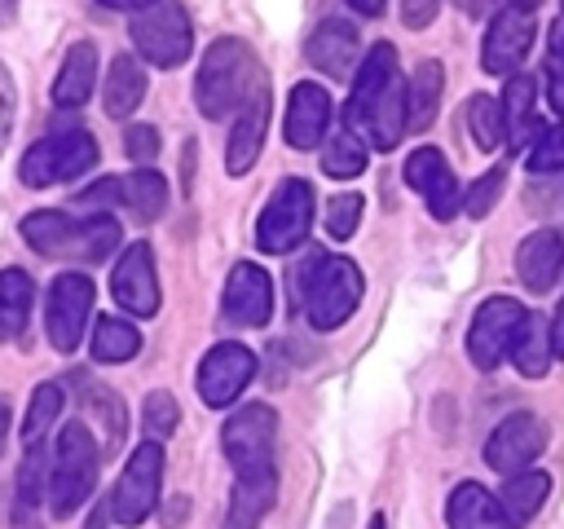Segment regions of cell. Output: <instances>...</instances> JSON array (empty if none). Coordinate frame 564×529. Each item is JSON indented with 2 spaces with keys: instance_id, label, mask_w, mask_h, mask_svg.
<instances>
[{
  "instance_id": "obj_1",
  "label": "cell",
  "mask_w": 564,
  "mask_h": 529,
  "mask_svg": "<svg viewBox=\"0 0 564 529\" xmlns=\"http://www.w3.org/2000/svg\"><path fill=\"white\" fill-rule=\"evenodd\" d=\"M344 119H348L344 128H352L375 150H392L401 141V132H405V84H401L392 44H375L366 53V62H357L352 97H348Z\"/></svg>"
},
{
  "instance_id": "obj_2",
  "label": "cell",
  "mask_w": 564,
  "mask_h": 529,
  "mask_svg": "<svg viewBox=\"0 0 564 529\" xmlns=\"http://www.w3.org/2000/svg\"><path fill=\"white\" fill-rule=\"evenodd\" d=\"M260 84H264V71H260L256 53L242 40L225 35L203 53V66H198V79H194V97H198V110L207 119H225V115L242 110Z\"/></svg>"
},
{
  "instance_id": "obj_3",
  "label": "cell",
  "mask_w": 564,
  "mask_h": 529,
  "mask_svg": "<svg viewBox=\"0 0 564 529\" xmlns=\"http://www.w3.org/2000/svg\"><path fill=\"white\" fill-rule=\"evenodd\" d=\"M26 247H35L48 260H79L97 264L119 247V225L106 212L93 216H66V212H35L22 220Z\"/></svg>"
},
{
  "instance_id": "obj_4",
  "label": "cell",
  "mask_w": 564,
  "mask_h": 529,
  "mask_svg": "<svg viewBox=\"0 0 564 529\" xmlns=\"http://www.w3.org/2000/svg\"><path fill=\"white\" fill-rule=\"evenodd\" d=\"M97 463H101V450H97L88 423L70 419L57 432V445H53V458H48V507H53V516H70V511L84 507V498L97 485Z\"/></svg>"
},
{
  "instance_id": "obj_5",
  "label": "cell",
  "mask_w": 564,
  "mask_h": 529,
  "mask_svg": "<svg viewBox=\"0 0 564 529\" xmlns=\"http://www.w3.org/2000/svg\"><path fill=\"white\" fill-rule=\"evenodd\" d=\"M304 313L317 331H335L361 304V269L348 256H313L304 269Z\"/></svg>"
},
{
  "instance_id": "obj_6",
  "label": "cell",
  "mask_w": 564,
  "mask_h": 529,
  "mask_svg": "<svg viewBox=\"0 0 564 529\" xmlns=\"http://www.w3.org/2000/svg\"><path fill=\"white\" fill-rule=\"evenodd\" d=\"M88 168H97V141H93L84 128H66V132H48L44 141H35V145L22 154L18 176H22V185L44 190V185L84 176Z\"/></svg>"
},
{
  "instance_id": "obj_7",
  "label": "cell",
  "mask_w": 564,
  "mask_h": 529,
  "mask_svg": "<svg viewBox=\"0 0 564 529\" xmlns=\"http://www.w3.org/2000/svg\"><path fill=\"white\" fill-rule=\"evenodd\" d=\"M308 229H313V185L291 176L264 203V212L256 220V247L269 256H286L308 238Z\"/></svg>"
},
{
  "instance_id": "obj_8",
  "label": "cell",
  "mask_w": 564,
  "mask_h": 529,
  "mask_svg": "<svg viewBox=\"0 0 564 529\" xmlns=\"http://www.w3.org/2000/svg\"><path fill=\"white\" fill-rule=\"evenodd\" d=\"M128 35H132L137 53L154 66H181L194 48L189 13L176 0H154V4L137 9L132 22H128Z\"/></svg>"
},
{
  "instance_id": "obj_9",
  "label": "cell",
  "mask_w": 564,
  "mask_h": 529,
  "mask_svg": "<svg viewBox=\"0 0 564 529\" xmlns=\"http://www.w3.org/2000/svg\"><path fill=\"white\" fill-rule=\"evenodd\" d=\"M159 485H163V445L159 441H141L123 472H119V485L110 494V520L119 525H141L154 507H159Z\"/></svg>"
},
{
  "instance_id": "obj_10",
  "label": "cell",
  "mask_w": 564,
  "mask_h": 529,
  "mask_svg": "<svg viewBox=\"0 0 564 529\" xmlns=\"http://www.w3.org/2000/svg\"><path fill=\"white\" fill-rule=\"evenodd\" d=\"M273 445H278V414L264 401H251V406L234 410L220 428V450L238 472L273 467Z\"/></svg>"
},
{
  "instance_id": "obj_11",
  "label": "cell",
  "mask_w": 564,
  "mask_h": 529,
  "mask_svg": "<svg viewBox=\"0 0 564 529\" xmlns=\"http://www.w3.org/2000/svg\"><path fill=\"white\" fill-rule=\"evenodd\" d=\"M520 322H524V304H520V300H511V295H489V300L476 309L471 326H467V357H471L480 370H494V366L511 353V339H516Z\"/></svg>"
},
{
  "instance_id": "obj_12",
  "label": "cell",
  "mask_w": 564,
  "mask_h": 529,
  "mask_svg": "<svg viewBox=\"0 0 564 529\" xmlns=\"http://www.w3.org/2000/svg\"><path fill=\"white\" fill-rule=\"evenodd\" d=\"M88 313H93V278L88 273H62L53 282V291H48V313H44L48 344L57 353L79 348L84 326H88Z\"/></svg>"
},
{
  "instance_id": "obj_13",
  "label": "cell",
  "mask_w": 564,
  "mask_h": 529,
  "mask_svg": "<svg viewBox=\"0 0 564 529\" xmlns=\"http://www.w3.org/2000/svg\"><path fill=\"white\" fill-rule=\"evenodd\" d=\"M256 379V353L247 344H216L203 361H198V397L212 410L234 406L247 384Z\"/></svg>"
},
{
  "instance_id": "obj_14",
  "label": "cell",
  "mask_w": 564,
  "mask_h": 529,
  "mask_svg": "<svg viewBox=\"0 0 564 529\" xmlns=\"http://www.w3.org/2000/svg\"><path fill=\"white\" fill-rule=\"evenodd\" d=\"M542 450H546V423H542L533 410H516V414H507V419L489 432V441H485V463H489L494 472H502V476H516V472H524Z\"/></svg>"
},
{
  "instance_id": "obj_15",
  "label": "cell",
  "mask_w": 564,
  "mask_h": 529,
  "mask_svg": "<svg viewBox=\"0 0 564 529\" xmlns=\"http://www.w3.org/2000/svg\"><path fill=\"white\" fill-rule=\"evenodd\" d=\"M533 35H538V26H533V13H524V9H502L494 22H489V31H485V44H480V66L489 71V75H516V66L529 57V48H533Z\"/></svg>"
},
{
  "instance_id": "obj_16",
  "label": "cell",
  "mask_w": 564,
  "mask_h": 529,
  "mask_svg": "<svg viewBox=\"0 0 564 529\" xmlns=\"http://www.w3.org/2000/svg\"><path fill=\"white\" fill-rule=\"evenodd\" d=\"M405 185H410L414 194H423V203H427V212H432L436 220H449V216L463 207L454 168L445 163V154H441L436 145H419V150L405 159Z\"/></svg>"
},
{
  "instance_id": "obj_17",
  "label": "cell",
  "mask_w": 564,
  "mask_h": 529,
  "mask_svg": "<svg viewBox=\"0 0 564 529\" xmlns=\"http://www.w3.org/2000/svg\"><path fill=\"white\" fill-rule=\"evenodd\" d=\"M110 287H115L119 309H128L132 317H154L159 313V278H154V251H150V242H132L119 256Z\"/></svg>"
},
{
  "instance_id": "obj_18",
  "label": "cell",
  "mask_w": 564,
  "mask_h": 529,
  "mask_svg": "<svg viewBox=\"0 0 564 529\" xmlns=\"http://www.w3.org/2000/svg\"><path fill=\"white\" fill-rule=\"evenodd\" d=\"M225 313L229 322L238 326H264L273 317V282L260 264L242 260L229 269V282H225Z\"/></svg>"
},
{
  "instance_id": "obj_19",
  "label": "cell",
  "mask_w": 564,
  "mask_h": 529,
  "mask_svg": "<svg viewBox=\"0 0 564 529\" xmlns=\"http://www.w3.org/2000/svg\"><path fill=\"white\" fill-rule=\"evenodd\" d=\"M330 132V93L322 84H295L291 101H286V119H282V137L295 150H313L317 141H326Z\"/></svg>"
},
{
  "instance_id": "obj_20",
  "label": "cell",
  "mask_w": 564,
  "mask_h": 529,
  "mask_svg": "<svg viewBox=\"0 0 564 529\" xmlns=\"http://www.w3.org/2000/svg\"><path fill=\"white\" fill-rule=\"evenodd\" d=\"M264 132H269V84H260V88L251 93V101L238 110V123H234V132H229L225 168H229L234 176H242V172L260 159Z\"/></svg>"
},
{
  "instance_id": "obj_21",
  "label": "cell",
  "mask_w": 564,
  "mask_h": 529,
  "mask_svg": "<svg viewBox=\"0 0 564 529\" xmlns=\"http://www.w3.org/2000/svg\"><path fill=\"white\" fill-rule=\"evenodd\" d=\"M516 273L529 291H551L564 273V238L555 229H533L520 247H516Z\"/></svg>"
},
{
  "instance_id": "obj_22",
  "label": "cell",
  "mask_w": 564,
  "mask_h": 529,
  "mask_svg": "<svg viewBox=\"0 0 564 529\" xmlns=\"http://www.w3.org/2000/svg\"><path fill=\"white\" fill-rule=\"evenodd\" d=\"M273 498H278V472L273 467L238 472L234 494H229V507H225V529H256L269 516Z\"/></svg>"
},
{
  "instance_id": "obj_23",
  "label": "cell",
  "mask_w": 564,
  "mask_h": 529,
  "mask_svg": "<svg viewBox=\"0 0 564 529\" xmlns=\"http://www.w3.org/2000/svg\"><path fill=\"white\" fill-rule=\"evenodd\" d=\"M445 520H449V529H520L507 516V507L476 481L454 485V494L445 503Z\"/></svg>"
},
{
  "instance_id": "obj_24",
  "label": "cell",
  "mask_w": 564,
  "mask_h": 529,
  "mask_svg": "<svg viewBox=\"0 0 564 529\" xmlns=\"http://www.w3.org/2000/svg\"><path fill=\"white\" fill-rule=\"evenodd\" d=\"M304 53H308V62H313V66H322L326 75L348 79V75L357 71V26H348V22L330 18V22H322V26L308 35Z\"/></svg>"
},
{
  "instance_id": "obj_25",
  "label": "cell",
  "mask_w": 564,
  "mask_h": 529,
  "mask_svg": "<svg viewBox=\"0 0 564 529\" xmlns=\"http://www.w3.org/2000/svg\"><path fill=\"white\" fill-rule=\"evenodd\" d=\"M97 88V48L88 40L70 44L66 57H62V71L53 79V101L57 106H84Z\"/></svg>"
},
{
  "instance_id": "obj_26",
  "label": "cell",
  "mask_w": 564,
  "mask_h": 529,
  "mask_svg": "<svg viewBox=\"0 0 564 529\" xmlns=\"http://www.w3.org/2000/svg\"><path fill=\"white\" fill-rule=\"evenodd\" d=\"M511 361H516V370L529 375V379H542V375L551 370L555 344H551V326H546L542 313H529V309H524V322H520V331H516V339H511Z\"/></svg>"
},
{
  "instance_id": "obj_27",
  "label": "cell",
  "mask_w": 564,
  "mask_h": 529,
  "mask_svg": "<svg viewBox=\"0 0 564 529\" xmlns=\"http://www.w3.org/2000/svg\"><path fill=\"white\" fill-rule=\"evenodd\" d=\"M533 101H538V84L529 75H507V93L498 97V106H502V132L511 145H524V137L538 132Z\"/></svg>"
},
{
  "instance_id": "obj_28",
  "label": "cell",
  "mask_w": 564,
  "mask_h": 529,
  "mask_svg": "<svg viewBox=\"0 0 564 529\" xmlns=\"http://www.w3.org/2000/svg\"><path fill=\"white\" fill-rule=\"evenodd\" d=\"M145 97V71L137 57H115L110 71H106V115L115 119H128Z\"/></svg>"
},
{
  "instance_id": "obj_29",
  "label": "cell",
  "mask_w": 564,
  "mask_h": 529,
  "mask_svg": "<svg viewBox=\"0 0 564 529\" xmlns=\"http://www.w3.org/2000/svg\"><path fill=\"white\" fill-rule=\"evenodd\" d=\"M119 203H128V212L137 220H159L167 207V181L154 168H137L128 176H119Z\"/></svg>"
},
{
  "instance_id": "obj_30",
  "label": "cell",
  "mask_w": 564,
  "mask_h": 529,
  "mask_svg": "<svg viewBox=\"0 0 564 529\" xmlns=\"http://www.w3.org/2000/svg\"><path fill=\"white\" fill-rule=\"evenodd\" d=\"M31 300L35 287L22 269H4L0 273V339H18L31 322Z\"/></svg>"
},
{
  "instance_id": "obj_31",
  "label": "cell",
  "mask_w": 564,
  "mask_h": 529,
  "mask_svg": "<svg viewBox=\"0 0 564 529\" xmlns=\"http://www.w3.org/2000/svg\"><path fill=\"white\" fill-rule=\"evenodd\" d=\"M441 66L436 62H419V71L410 75V88H405V128H427L436 119V106H441Z\"/></svg>"
},
{
  "instance_id": "obj_32",
  "label": "cell",
  "mask_w": 564,
  "mask_h": 529,
  "mask_svg": "<svg viewBox=\"0 0 564 529\" xmlns=\"http://www.w3.org/2000/svg\"><path fill=\"white\" fill-rule=\"evenodd\" d=\"M546 494H551V476H546V472L524 467V472L507 476V485H502L498 503H502V507H507V516L520 525V520H533V516H538V507L546 503Z\"/></svg>"
},
{
  "instance_id": "obj_33",
  "label": "cell",
  "mask_w": 564,
  "mask_h": 529,
  "mask_svg": "<svg viewBox=\"0 0 564 529\" xmlns=\"http://www.w3.org/2000/svg\"><path fill=\"white\" fill-rule=\"evenodd\" d=\"M137 348H141V331H137L132 322H123V317H101V322L93 326V357H97V361L115 366V361L137 357Z\"/></svg>"
},
{
  "instance_id": "obj_34",
  "label": "cell",
  "mask_w": 564,
  "mask_h": 529,
  "mask_svg": "<svg viewBox=\"0 0 564 529\" xmlns=\"http://www.w3.org/2000/svg\"><path fill=\"white\" fill-rule=\"evenodd\" d=\"M322 168L330 176H361L366 172V141L352 132V128H339V132H326V145H322Z\"/></svg>"
},
{
  "instance_id": "obj_35",
  "label": "cell",
  "mask_w": 564,
  "mask_h": 529,
  "mask_svg": "<svg viewBox=\"0 0 564 529\" xmlns=\"http://www.w3.org/2000/svg\"><path fill=\"white\" fill-rule=\"evenodd\" d=\"M467 128H471V141H476L480 150H498V145L507 141V132H502V106H498V97H489V93H476V97L467 101Z\"/></svg>"
},
{
  "instance_id": "obj_36",
  "label": "cell",
  "mask_w": 564,
  "mask_h": 529,
  "mask_svg": "<svg viewBox=\"0 0 564 529\" xmlns=\"http://www.w3.org/2000/svg\"><path fill=\"white\" fill-rule=\"evenodd\" d=\"M62 414V388L57 384H40L31 392V406H26V423H22V441L26 445H44V432L57 423Z\"/></svg>"
},
{
  "instance_id": "obj_37",
  "label": "cell",
  "mask_w": 564,
  "mask_h": 529,
  "mask_svg": "<svg viewBox=\"0 0 564 529\" xmlns=\"http://www.w3.org/2000/svg\"><path fill=\"white\" fill-rule=\"evenodd\" d=\"M529 172H564V123H546L533 132V145H529Z\"/></svg>"
},
{
  "instance_id": "obj_38",
  "label": "cell",
  "mask_w": 564,
  "mask_h": 529,
  "mask_svg": "<svg viewBox=\"0 0 564 529\" xmlns=\"http://www.w3.org/2000/svg\"><path fill=\"white\" fill-rule=\"evenodd\" d=\"M44 489H48V458H44V445H26V458H22V472H18V503H22V507H35Z\"/></svg>"
},
{
  "instance_id": "obj_39",
  "label": "cell",
  "mask_w": 564,
  "mask_h": 529,
  "mask_svg": "<svg viewBox=\"0 0 564 529\" xmlns=\"http://www.w3.org/2000/svg\"><path fill=\"white\" fill-rule=\"evenodd\" d=\"M502 185H507V172H502V168H489V172H485V176L463 194V212H467V216H476V220H480V216H489V207L498 203Z\"/></svg>"
},
{
  "instance_id": "obj_40",
  "label": "cell",
  "mask_w": 564,
  "mask_h": 529,
  "mask_svg": "<svg viewBox=\"0 0 564 529\" xmlns=\"http://www.w3.org/2000/svg\"><path fill=\"white\" fill-rule=\"evenodd\" d=\"M326 234L330 238H352V229H357V220H361V194H335L330 203H326Z\"/></svg>"
},
{
  "instance_id": "obj_41",
  "label": "cell",
  "mask_w": 564,
  "mask_h": 529,
  "mask_svg": "<svg viewBox=\"0 0 564 529\" xmlns=\"http://www.w3.org/2000/svg\"><path fill=\"white\" fill-rule=\"evenodd\" d=\"M141 419H145V428H150V436L159 441V436H167V432H176V419H181V406H176V397H172V392H150V397H145V406H141Z\"/></svg>"
},
{
  "instance_id": "obj_42",
  "label": "cell",
  "mask_w": 564,
  "mask_h": 529,
  "mask_svg": "<svg viewBox=\"0 0 564 529\" xmlns=\"http://www.w3.org/2000/svg\"><path fill=\"white\" fill-rule=\"evenodd\" d=\"M546 97L564 115V26L551 31V53H546Z\"/></svg>"
},
{
  "instance_id": "obj_43",
  "label": "cell",
  "mask_w": 564,
  "mask_h": 529,
  "mask_svg": "<svg viewBox=\"0 0 564 529\" xmlns=\"http://www.w3.org/2000/svg\"><path fill=\"white\" fill-rule=\"evenodd\" d=\"M123 150H128V159H132V163L150 168V163H154V154H159V132H154L150 123H132V128L123 132Z\"/></svg>"
},
{
  "instance_id": "obj_44",
  "label": "cell",
  "mask_w": 564,
  "mask_h": 529,
  "mask_svg": "<svg viewBox=\"0 0 564 529\" xmlns=\"http://www.w3.org/2000/svg\"><path fill=\"white\" fill-rule=\"evenodd\" d=\"M88 410H97V419H101V423L110 419V432H115V441L123 436V406H119V397H115V392H101V388H93V392H88Z\"/></svg>"
},
{
  "instance_id": "obj_45",
  "label": "cell",
  "mask_w": 564,
  "mask_h": 529,
  "mask_svg": "<svg viewBox=\"0 0 564 529\" xmlns=\"http://www.w3.org/2000/svg\"><path fill=\"white\" fill-rule=\"evenodd\" d=\"M13 110H18V88H13V75L9 66L0 62V150L9 141V128H13Z\"/></svg>"
},
{
  "instance_id": "obj_46",
  "label": "cell",
  "mask_w": 564,
  "mask_h": 529,
  "mask_svg": "<svg viewBox=\"0 0 564 529\" xmlns=\"http://www.w3.org/2000/svg\"><path fill=\"white\" fill-rule=\"evenodd\" d=\"M436 9H441V0H401V22L419 31V26H427L436 18Z\"/></svg>"
},
{
  "instance_id": "obj_47",
  "label": "cell",
  "mask_w": 564,
  "mask_h": 529,
  "mask_svg": "<svg viewBox=\"0 0 564 529\" xmlns=\"http://www.w3.org/2000/svg\"><path fill=\"white\" fill-rule=\"evenodd\" d=\"M551 344H555V357H564V300H560V309L551 317Z\"/></svg>"
},
{
  "instance_id": "obj_48",
  "label": "cell",
  "mask_w": 564,
  "mask_h": 529,
  "mask_svg": "<svg viewBox=\"0 0 564 529\" xmlns=\"http://www.w3.org/2000/svg\"><path fill=\"white\" fill-rule=\"evenodd\" d=\"M357 13H366V18H375V13H383V0H348Z\"/></svg>"
},
{
  "instance_id": "obj_49",
  "label": "cell",
  "mask_w": 564,
  "mask_h": 529,
  "mask_svg": "<svg viewBox=\"0 0 564 529\" xmlns=\"http://www.w3.org/2000/svg\"><path fill=\"white\" fill-rule=\"evenodd\" d=\"M101 4H106V9H132V13H137V9H145V4H154V0H101Z\"/></svg>"
},
{
  "instance_id": "obj_50",
  "label": "cell",
  "mask_w": 564,
  "mask_h": 529,
  "mask_svg": "<svg viewBox=\"0 0 564 529\" xmlns=\"http://www.w3.org/2000/svg\"><path fill=\"white\" fill-rule=\"evenodd\" d=\"M185 520V503H172L167 511H163V525H181Z\"/></svg>"
},
{
  "instance_id": "obj_51",
  "label": "cell",
  "mask_w": 564,
  "mask_h": 529,
  "mask_svg": "<svg viewBox=\"0 0 564 529\" xmlns=\"http://www.w3.org/2000/svg\"><path fill=\"white\" fill-rule=\"evenodd\" d=\"M4 436H9V406L0 401V450H4Z\"/></svg>"
},
{
  "instance_id": "obj_52",
  "label": "cell",
  "mask_w": 564,
  "mask_h": 529,
  "mask_svg": "<svg viewBox=\"0 0 564 529\" xmlns=\"http://www.w3.org/2000/svg\"><path fill=\"white\" fill-rule=\"evenodd\" d=\"M18 13V0H0V22H9Z\"/></svg>"
},
{
  "instance_id": "obj_53",
  "label": "cell",
  "mask_w": 564,
  "mask_h": 529,
  "mask_svg": "<svg viewBox=\"0 0 564 529\" xmlns=\"http://www.w3.org/2000/svg\"><path fill=\"white\" fill-rule=\"evenodd\" d=\"M18 529H40V525H31V520H26V507H18Z\"/></svg>"
},
{
  "instance_id": "obj_54",
  "label": "cell",
  "mask_w": 564,
  "mask_h": 529,
  "mask_svg": "<svg viewBox=\"0 0 564 529\" xmlns=\"http://www.w3.org/2000/svg\"><path fill=\"white\" fill-rule=\"evenodd\" d=\"M511 4H516V9H524V13H533V9L542 4V0H511Z\"/></svg>"
},
{
  "instance_id": "obj_55",
  "label": "cell",
  "mask_w": 564,
  "mask_h": 529,
  "mask_svg": "<svg viewBox=\"0 0 564 529\" xmlns=\"http://www.w3.org/2000/svg\"><path fill=\"white\" fill-rule=\"evenodd\" d=\"M370 529H383V516H375V520H370Z\"/></svg>"
}]
</instances>
